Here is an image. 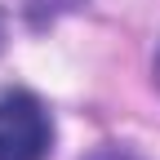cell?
Listing matches in <instances>:
<instances>
[{
	"label": "cell",
	"mask_w": 160,
	"mask_h": 160,
	"mask_svg": "<svg viewBox=\"0 0 160 160\" xmlns=\"http://www.w3.org/2000/svg\"><path fill=\"white\" fill-rule=\"evenodd\" d=\"M0 40H5V22H0Z\"/></svg>",
	"instance_id": "3957f363"
},
{
	"label": "cell",
	"mask_w": 160,
	"mask_h": 160,
	"mask_svg": "<svg viewBox=\"0 0 160 160\" xmlns=\"http://www.w3.org/2000/svg\"><path fill=\"white\" fill-rule=\"evenodd\" d=\"M156 71H160V58H156Z\"/></svg>",
	"instance_id": "277c9868"
},
{
	"label": "cell",
	"mask_w": 160,
	"mask_h": 160,
	"mask_svg": "<svg viewBox=\"0 0 160 160\" xmlns=\"http://www.w3.org/2000/svg\"><path fill=\"white\" fill-rule=\"evenodd\" d=\"M53 142L49 111L31 93H0V160H45Z\"/></svg>",
	"instance_id": "6da1fadb"
},
{
	"label": "cell",
	"mask_w": 160,
	"mask_h": 160,
	"mask_svg": "<svg viewBox=\"0 0 160 160\" xmlns=\"http://www.w3.org/2000/svg\"><path fill=\"white\" fill-rule=\"evenodd\" d=\"M85 160H138V156L125 151V147H98V151H89Z\"/></svg>",
	"instance_id": "7a4b0ae2"
}]
</instances>
